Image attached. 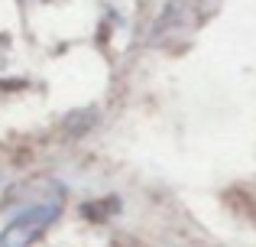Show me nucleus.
Returning <instances> with one entry per match:
<instances>
[{
    "mask_svg": "<svg viewBox=\"0 0 256 247\" xmlns=\"http://www.w3.org/2000/svg\"><path fill=\"white\" fill-rule=\"evenodd\" d=\"M62 208H65V189L58 182H49L36 202L20 208L6 221V228L0 231V247H32L42 231H49L58 221Z\"/></svg>",
    "mask_w": 256,
    "mask_h": 247,
    "instance_id": "1",
    "label": "nucleus"
}]
</instances>
